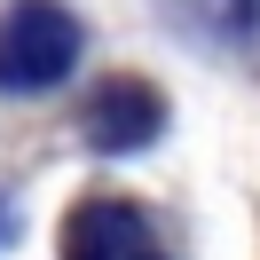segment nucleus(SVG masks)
Returning a JSON list of instances; mask_svg holds the SVG:
<instances>
[{
  "label": "nucleus",
  "instance_id": "obj_1",
  "mask_svg": "<svg viewBox=\"0 0 260 260\" xmlns=\"http://www.w3.org/2000/svg\"><path fill=\"white\" fill-rule=\"evenodd\" d=\"M79 63V24L55 0H16L0 16V87L8 95H40V87L71 79Z\"/></svg>",
  "mask_w": 260,
  "mask_h": 260
},
{
  "label": "nucleus",
  "instance_id": "obj_2",
  "mask_svg": "<svg viewBox=\"0 0 260 260\" xmlns=\"http://www.w3.org/2000/svg\"><path fill=\"white\" fill-rule=\"evenodd\" d=\"M63 260H166L158 229L118 197H87L63 221Z\"/></svg>",
  "mask_w": 260,
  "mask_h": 260
},
{
  "label": "nucleus",
  "instance_id": "obj_3",
  "mask_svg": "<svg viewBox=\"0 0 260 260\" xmlns=\"http://www.w3.org/2000/svg\"><path fill=\"white\" fill-rule=\"evenodd\" d=\"M166 126V95L158 87H142V79H103L95 95H87V111H79V134L95 150H142L150 134Z\"/></svg>",
  "mask_w": 260,
  "mask_h": 260
},
{
  "label": "nucleus",
  "instance_id": "obj_4",
  "mask_svg": "<svg viewBox=\"0 0 260 260\" xmlns=\"http://www.w3.org/2000/svg\"><path fill=\"white\" fill-rule=\"evenodd\" d=\"M174 16L189 24V40L229 55H260V0H174Z\"/></svg>",
  "mask_w": 260,
  "mask_h": 260
}]
</instances>
